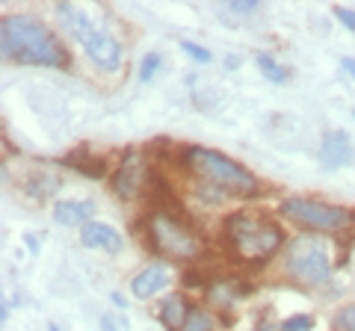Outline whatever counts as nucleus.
<instances>
[{"instance_id":"nucleus-9","label":"nucleus","mask_w":355,"mask_h":331,"mask_svg":"<svg viewBox=\"0 0 355 331\" xmlns=\"http://www.w3.org/2000/svg\"><path fill=\"white\" fill-rule=\"evenodd\" d=\"M86 57L101 71H119L121 69V45L104 30H98V36L86 45Z\"/></svg>"},{"instance_id":"nucleus-11","label":"nucleus","mask_w":355,"mask_h":331,"mask_svg":"<svg viewBox=\"0 0 355 331\" xmlns=\"http://www.w3.org/2000/svg\"><path fill=\"white\" fill-rule=\"evenodd\" d=\"M80 242L86 249H101L107 255H119L121 249H125V240L116 228H110L104 222H89L80 228Z\"/></svg>"},{"instance_id":"nucleus-29","label":"nucleus","mask_w":355,"mask_h":331,"mask_svg":"<svg viewBox=\"0 0 355 331\" xmlns=\"http://www.w3.org/2000/svg\"><path fill=\"white\" fill-rule=\"evenodd\" d=\"M254 331H275V325H272V323H266V319H261V323L254 325Z\"/></svg>"},{"instance_id":"nucleus-22","label":"nucleus","mask_w":355,"mask_h":331,"mask_svg":"<svg viewBox=\"0 0 355 331\" xmlns=\"http://www.w3.org/2000/svg\"><path fill=\"white\" fill-rule=\"evenodd\" d=\"M335 328L338 331H355V305H347L343 311L335 314Z\"/></svg>"},{"instance_id":"nucleus-8","label":"nucleus","mask_w":355,"mask_h":331,"mask_svg":"<svg viewBox=\"0 0 355 331\" xmlns=\"http://www.w3.org/2000/svg\"><path fill=\"white\" fill-rule=\"evenodd\" d=\"M139 184H142V157H139V151H125L121 154V163H119V169L113 175V190L119 198H133L139 193Z\"/></svg>"},{"instance_id":"nucleus-23","label":"nucleus","mask_w":355,"mask_h":331,"mask_svg":"<svg viewBox=\"0 0 355 331\" xmlns=\"http://www.w3.org/2000/svg\"><path fill=\"white\" fill-rule=\"evenodd\" d=\"M181 51L190 53V57H193L196 62H210V60H214V53H210L207 48L196 45V42H190V39H184V42H181Z\"/></svg>"},{"instance_id":"nucleus-18","label":"nucleus","mask_w":355,"mask_h":331,"mask_svg":"<svg viewBox=\"0 0 355 331\" xmlns=\"http://www.w3.org/2000/svg\"><path fill=\"white\" fill-rule=\"evenodd\" d=\"M181 331H214V319L202 307H190V316H187Z\"/></svg>"},{"instance_id":"nucleus-31","label":"nucleus","mask_w":355,"mask_h":331,"mask_svg":"<svg viewBox=\"0 0 355 331\" xmlns=\"http://www.w3.org/2000/svg\"><path fill=\"white\" fill-rule=\"evenodd\" d=\"M113 302H116L119 307H125V296H121V293H113Z\"/></svg>"},{"instance_id":"nucleus-26","label":"nucleus","mask_w":355,"mask_h":331,"mask_svg":"<svg viewBox=\"0 0 355 331\" xmlns=\"http://www.w3.org/2000/svg\"><path fill=\"white\" fill-rule=\"evenodd\" d=\"M335 18H338L347 30H355V12H352V9H347V6H335Z\"/></svg>"},{"instance_id":"nucleus-2","label":"nucleus","mask_w":355,"mask_h":331,"mask_svg":"<svg viewBox=\"0 0 355 331\" xmlns=\"http://www.w3.org/2000/svg\"><path fill=\"white\" fill-rule=\"evenodd\" d=\"M225 240L234 251V258H240L243 263L263 267L284 246V231L263 213L240 211L225 219Z\"/></svg>"},{"instance_id":"nucleus-24","label":"nucleus","mask_w":355,"mask_h":331,"mask_svg":"<svg viewBox=\"0 0 355 331\" xmlns=\"http://www.w3.org/2000/svg\"><path fill=\"white\" fill-rule=\"evenodd\" d=\"M225 9L237 15H252L258 9V0H231V3H225Z\"/></svg>"},{"instance_id":"nucleus-10","label":"nucleus","mask_w":355,"mask_h":331,"mask_svg":"<svg viewBox=\"0 0 355 331\" xmlns=\"http://www.w3.org/2000/svg\"><path fill=\"white\" fill-rule=\"evenodd\" d=\"M57 18H60V24L69 30L83 48L98 36V30H95V24H92V18H89L83 9H80V6H74V3H60V6H57Z\"/></svg>"},{"instance_id":"nucleus-1","label":"nucleus","mask_w":355,"mask_h":331,"mask_svg":"<svg viewBox=\"0 0 355 331\" xmlns=\"http://www.w3.org/2000/svg\"><path fill=\"white\" fill-rule=\"evenodd\" d=\"M0 51L6 62L18 65H48V69H69V51L62 39L39 18L6 15L0 21Z\"/></svg>"},{"instance_id":"nucleus-20","label":"nucleus","mask_w":355,"mask_h":331,"mask_svg":"<svg viewBox=\"0 0 355 331\" xmlns=\"http://www.w3.org/2000/svg\"><path fill=\"white\" fill-rule=\"evenodd\" d=\"M160 53H146V57H142V62H139V80L142 83H148L154 74H157V69H160Z\"/></svg>"},{"instance_id":"nucleus-32","label":"nucleus","mask_w":355,"mask_h":331,"mask_svg":"<svg viewBox=\"0 0 355 331\" xmlns=\"http://www.w3.org/2000/svg\"><path fill=\"white\" fill-rule=\"evenodd\" d=\"M352 116H355V113H352Z\"/></svg>"},{"instance_id":"nucleus-6","label":"nucleus","mask_w":355,"mask_h":331,"mask_svg":"<svg viewBox=\"0 0 355 331\" xmlns=\"http://www.w3.org/2000/svg\"><path fill=\"white\" fill-rule=\"evenodd\" d=\"M284 267L287 272L293 275V278L305 281L311 287H320L331 278V269H335V263H331L326 246L320 240H308V237H296L291 242V249H287V258H284Z\"/></svg>"},{"instance_id":"nucleus-12","label":"nucleus","mask_w":355,"mask_h":331,"mask_svg":"<svg viewBox=\"0 0 355 331\" xmlns=\"http://www.w3.org/2000/svg\"><path fill=\"white\" fill-rule=\"evenodd\" d=\"M60 166H69V169L80 172V175H86V178H92V181H101L107 175V157H101V154H92L86 145H77L74 151H69L60 160Z\"/></svg>"},{"instance_id":"nucleus-28","label":"nucleus","mask_w":355,"mask_h":331,"mask_svg":"<svg viewBox=\"0 0 355 331\" xmlns=\"http://www.w3.org/2000/svg\"><path fill=\"white\" fill-rule=\"evenodd\" d=\"M24 240H27V249L30 251H39V240L33 237V234H24Z\"/></svg>"},{"instance_id":"nucleus-15","label":"nucleus","mask_w":355,"mask_h":331,"mask_svg":"<svg viewBox=\"0 0 355 331\" xmlns=\"http://www.w3.org/2000/svg\"><path fill=\"white\" fill-rule=\"evenodd\" d=\"M187 316H190V305L184 302V296H178V293L166 296L163 305H160V323L169 331H181Z\"/></svg>"},{"instance_id":"nucleus-16","label":"nucleus","mask_w":355,"mask_h":331,"mask_svg":"<svg viewBox=\"0 0 355 331\" xmlns=\"http://www.w3.org/2000/svg\"><path fill=\"white\" fill-rule=\"evenodd\" d=\"M57 186H60L57 178H51V175H44V172H33L27 178V184H24V190L36 198V202H44L48 195L57 193Z\"/></svg>"},{"instance_id":"nucleus-7","label":"nucleus","mask_w":355,"mask_h":331,"mask_svg":"<svg viewBox=\"0 0 355 331\" xmlns=\"http://www.w3.org/2000/svg\"><path fill=\"white\" fill-rule=\"evenodd\" d=\"M320 163H323L329 172L355 163V145H352V136L347 130H326L323 139H320Z\"/></svg>"},{"instance_id":"nucleus-30","label":"nucleus","mask_w":355,"mask_h":331,"mask_svg":"<svg viewBox=\"0 0 355 331\" xmlns=\"http://www.w3.org/2000/svg\"><path fill=\"white\" fill-rule=\"evenodd\" d=\"M225 65H228V69H237V65H240V57H225Z\"/></svg>"},{"instance_id":"nucleus-27","label":"nucleus","mask_w":355,"mask_h":331,"mask_svg":"<svg viewBox=\"0 0 355 331\" xmlns=\"http://www.w3.org/2000/svg\"><path fill=\"white\" fill-rule=\"evenodd\" d=\"M340 65H343V71L355 77V57H343V60H340Z\"/></svg>"},{"instance_id":"nucleus-19","label":"nucleus","mask_w":355,"mask_h":331,"mask_svg":"<svg viewBox=\"0 0 355 331\" xmlns=\"http://www.w3.org/2000/svg\"><path fill=\"white\" fill-rule=\"evenodd\" d=\"M314 328V316L311 314H293L282 323V331H311Z\"/></svg>"},{"instance_id":"nucleus-3","label":"nucleus","mask_w":355,"mask_h":331,"mask_svg":"<svg viewBox=\"0 0 355 331\" xmlns=\"http://www.w3.org/2000/svg\"><path fill=\"white\" fill-rule=\"evenodd\" d=\"M187 166L198 175L202 181H207L210 186L228 193V195H252L258 181L249 169H243L240 163H234L225 154H216L202 145H190L187 148Z\"/></svg>"},{"instance_id":"nucleus-14","label":"nucleus","mask_w":355,"mask_h":331,"mask_svg":"<svg viewBox=\"0 0 355 331\" xmlns=\"http://www.w3.org/2000/svg\"><path fill=\"white\" fill-rule=\"evenodd\" d=\"M95 213V204L92 202H57L53 204V219L65 228H74V225H89V216Z\"/></svg>"},{"instance_id":"nucleus-17","label":"nucleus","mask_w":355,"mask_h":331,"mask_svg":"<svg viewBox=\"0 0 355 331\" xmlns=\"http://www.w3.org/2000/svg\"><path fill=\"white\" fill-rule=\"evenodd\" d=\"M254 62H258V69L263 71L266 80H272V83H287V80H291V71H287L284 65L275 62L270 53H258V60H254Z\"/></svg>"},{"instance_id":"nucleus-4","label":"nucleus","mask_w":355,"mask_h":331,"mask_svg":"<svg viewBox=\"0 0 355 331\" xmlns=\"http://www.w3.org/2000/svg\"><path fill=\"white\" fill-rule=\"evenodd\" d=\"M279 213L291 222L320 231V234H338V231H347L352 225V213L343 211V207L326 204V202H314V198H284L279 204Z\"/></svg>"},{"instance_id":"nucleus-25","label":"nucleus","mask_w":355,"mask_h":331,"mask_svg":"<svg viewBox=\"0 0 355 331\" xmlns=\"http://www.w3.org/2000/svg\"><path fill=\"white\" fill-rule=\"evenodd\" d=\"M101 328H104V331H125V328H128V319H125V316L104 314V316H101Z\"/></svg>"},{"instance_id":"nucleus-13","label":"nucleus","mask_w":355,"mask_h":331,"mask_svg":"<svg viewBox=\"0 0 355 331\" xmlns=\"http://www.w3.org/2000/svg\"><path fill=\"white\" fill-rule=\"evenodd\" d=\"M163 287H169V269H166L163 263H151V267H146L130 281V293L137 296V299H151Z\"/></svg>"},{"instance_id":"nucleus-21","label":"nucleus","mask_w":355,"mask_h":331,"mask_svg":"<svg viewBox=\"0 0 355 331\" xmlns=\"http://www.w3.org/2000/svg\"><path fill=\"white\" fill-rule=\"evenodd\" d=\"M181 281H184L187 290H210V284H207V278L202 275V269H187L181 275Z\"/></svg>"},{"instance_id":"nucleus-5","label":"nucleus","mask_w":355,"mask_h":331,"mask_svg":"<svg viewBox=\"0 0 355 331\" xmlns=\"http://www.w3.org/2000/svg\"><path fill=\"white\" fill-rule=\"evenodd\" d=\"M148 246L157 251L163 258H172V260H196L202 255V240L193 228H187L181 222H172L166 216L151 213L148 216V237H146Z\"/></svg>"}]
</instances>
